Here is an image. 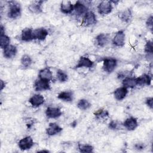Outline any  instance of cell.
<instances>
[{
  "label": "cell",
  "mask_w": 153,
  "mask_h": 153,
  "mask_svg": "<svg viewBox=\"0 0 153 153\" xmlns=\"http://www.w3.org/2000/svg\"><path fill=\"white\" fill-rule=\"evenodd\" d=\"M93 62L88 57H84V56H81L78 60V62L77 65L75 66V68H91L93 65Z\"/></svg>",
  "instance_id": "9c48e42d"
},
{
  "label": "cell",
  "mask_w": 153,
  "mask_h": 153,
  "mask_svg": "<svg viewBox=\"0 0 153 153\" xmlns=\"http://www.w3.org/2000/svg\"><path fill=\"white\" fill-rule=\"evenodd\" d=\"M152 19H153V17H152V16H150L149 17H148V19H147V21H146V25L148 26V27L152 30V25H153V22H152Z\"/></svg>",
  "instance_id": "836d02e7"
},
{
  "label": "cell",
  "mask_w": 153,
  "mask_h": 153,
  "mask_svg": "<svg viewBox=\"0 0 153 153\" xmlns=\"http://www.w3.org/2000/svg\"><path fill=\"white\" fill-rule=\"evenodd\" d=\"M123 126L128 130H134L138 126L137 119L134 117L128 118L124 122Z\"/></svg>",
  "instance_id": "7c38bea8"
},
{
  "label": "cell",
  "mask_w": 153,
  "mask_h": 153,
  "mask_svg": "<svg viewBox=\"0 0 153 153\" xmlns=\"http://www.w3.org/2000/svg\"><path fill=\"white\" fill-rule=\"evenodd\" d=\"M74 9L78 16H82L88 12V8L85 4L82 1H76L74 5Z\"/></svg>",
  "instance_id": "8992f818"
},
{
  "label": "cell",
  "mask_w": 153,
  "mask_h": 153,
  "mask_svg": "<svg viewBox=\"0 0 153 153\" xmlns=\"http://www.w3.org/2000/svg\"><path fill=\"white\" fill-rule=\"evenodd\" d=\"M94 116L96 119L97 120H101L106 118L109 116L108 112L103 109H99L97 111L94 112Z\"/></svg>",
  "instance_id": "4316f807"
},
{
  "label": "cell",
  "mask_w": 153,
  "mask_h": 153,
  "mask_svg": "<svg viewBox=\"0 0 153 153\" xmlns=\"http://www.w3.org/2000/svg\"><path fill=\"white\" fill-rule=\"evenodd\" d=\"M43 1H35L31 3L29 6V10L33 13H39L42 11L41 9V5Z\"/></svg>",
  "instance_id": "603a6c76"
},
{
  "label": "cell",
  "mask_w": 153,
  "mask_h": 153,
  "mask_svg": "<svg viewBox=\"0 0 153 153\" xmlns=\"http://www.w3.org/2000/svg\"><path fill=\"white\" fill-rule=\"evenodd\" d=\"M21 15V8L20 4L16 2H10V8L8 13V16L12 19H16Z\"/></svg>",
  "instance_id": "6da1fadb"
},
{
  "label": "cell",
  "mask_w": 153,
  "mask_h": 153,
  "mask_svg": "<svg viewBox=\"0 0 153 153\" xmlns=\"http://www.w3.org/2000/svg\"><path fill=\"white\" fill-rule=\"evenodd\" d=\"M134 148H135L136 149H137L138 151H140V150H142V149H144L145 145L142 143H137L135 144Z\"/></svg>",
  "instance_id": "d590c367"
},
{
  "label": "cell",
  "mask_w": 153,
  "mask_h": 153,
  "mask_svg": "<svg viewBox=\"0 0 153 153\" xmlns=\"http://www.w3.org/2000/svg\"><path fill=\"white\" fill-rule=\"evenodd\" d=\"M21 39L23 41L28 42L32 39L33 38V30L30 28L24 29L21 34Z\"/></svg>",
  "instance_id": "ffe728a7"
},
{
  "label": "cell",
  "mask_w": 153,
  "mask_h": 153,
  "mask_svg": "<svg viewBox=\"0 0 153 153\" xmlns=\"http://www.w3.org/2000/svg\"><path fill=\"white\" fill-rule=\"evenodd\" d=\"M91 103L86 99H80L78 103L77 106L81 110H87L91 107Z\"/></svg>",
  "instance_id": "484cf974"
},
{
  "label": "cell",
  "mask_w": 153,
  "mask_h": 153,
  "mask_svg": "<svg viewBox=\"0 0 153 153\" xmlns=\"http://www.w3.org/2000/svg\"><path fill=\"white\" fill-rule=\"evenodd\" d=\"M117 60L114 58H105L103 60V65L104 71L108 73H111L115 69L117 66Z\"/></svg>",
  "instance_id": "3957f363"
},
{
  "label": "cell",
  "mask_w": 153,
  "mask_h": 153,
  "mask_svg": "<svg viewBox=\"0 0 153 153\" xmlns=\"http://www.w3.org/2000/svg\"><path fill=\"white\" fill-rule=\"evenodd\" d=\"M145 51L151 57L152 56V42L151 41H148L146 42L145 46Z\"/></svg>",
  "instance_id": "1f68e13d"
},
{
  "label": "cell",
  "mask_w": 153,
  "mask_h": 153,
  "mask_svg": "<svg viewBox=\"0 0 153 153\" xmlns=\"http://www.w3.org/2000/svg\"><path fill=\"white\" fill-rule=\"evenodd\" d=\"M34 144L33 139L30 136H26L22 139L19 142V146L22 151H25L30 149Z\"/></svg>",
  "instance_id": "277c9868"
},
{
  "label": "cell",
  "mask_w": 153,
  "mask_h": 153,
  "mask_svg": "<svg viewBox=\"0 0 153 153\" xmlns=\"http://www.w3.org/2000/svg\"><path fill=\"white\" fill-rule=\"evenodd\" d=\"M56 75H57V79L60 82H65L68 80V75L62 70H60V69L57 70Z\"/></svg>",
  "instance_id": "4dcf8cb0"
},
{
  "label": "cell",
  "mask_w": 153,
  "mask_h": 153,
  "mask_svg": "<svg viewBox=\"0 0 153 153\" xmlns=\"http://www.w3.org/2000/svg\"><path fill=\"white\" fill-rule=\"evenodd\" d=\"M78 149L81 152H92L93 151V147L90 145L78 144Z\"/></svg>",
  "instance_id": "f546056e"
},
{
  "label": "cell",
  "mask_w": 153,
  "mask_h": 153,
  "mask_svg": "<svg viewBox=\"0 0 153 153\" xmlns=\"http://www.w3.org/2000/svg\"><path fill=\"white\" fill-rule=\"evenodd\" d=\"M45 114L48 118H56L62 115V111L58 108L48 107L45 111Z\"/></svg>",
  "instance_id": "5bb4252c"
},
{
  "label": "cell",
  "mask_w": 153,
  "mask_h": 153,
  "mask_svg": "<svg viewBox=\"0 0 153 153\" xmlns=\"http://www.w3.org/2000/svg\"><path fill=\"white\" fill-rule=\"evenodd\" d=\"M39 152H48V151H46V150H42V151H40Z\"/></svg>",
  "instance_id": "74e56055"
},
{
  "label": "cell",
  "mask_w": 153,
  "mask_h": 153,
  "mask_svg": "<svg viewBox=\"0 0 153 153\" xmlns=\"http://www.w3.org/2000/svg\"><path fill=\"white\" fill-rule=\"evenodd\" d=\"M48 31L44 28H38L33 30V39L44 40L48 35Z\"/></svg>",
  "instance_id": "ba28073f"
},
{
  "label": "cell",
  "mask_w": 153,
  "mask_h": 153,
  "mask_svg": "<svg viewBox=\"0 0 153 153\" xmlns=\"http://www.w3.org/2000/svg\"><path fill=\"white\" fill-rule=\"evenodd\" d=\"M118 126H119L118 123L115 121H112L109 124V128L112 130H116L118 128Z\"/></svg>",
  "instance_id": "d6a6232c"
},
{
  "label": "cell",
  "mask_w": 153,
  "mask_h": 153,
  "mask_svg": "<svg viewBox=\"0 0 153 153\" xmlns=\"http://www.w3.org/2000/svg\"><path fill=\"white\" fill-rule=\"evenodd\" d=\"M10 39L8 36L5 35L4 33L1 34L0 44H1V48L4 49L5 48H6L7 46L10 45Z\"/></svg>",
  "instance_id": "83f0119b"
},
{
  "label": "cell",
  "mask_w": 153,
  "mask_h": 153,
  "mask_svg": "<svg viewBox=\"0 0 153 153\" xmlns=\"http://www.w3.org/2000/svg\"><path fill=\"white\" fill-rule=\"evenodd\" d=\"M32 59L28 55H23L21 58V63L25 68L29 67L32 64Z\"/></svg>",
  "instance_id": "f1b7e54d"
},
{
  "label": "cell",
  "mask_w": 153,
  "mask_h": 153,
  "mask_svg": "<svg viewBox=\"0 0 153 153\" xmlns=\"http://www.w3.org/2000/svg\"><path fill=\"white\" fill-rule=\"evenodd\" d=\"M125 33L123 30L117 32L112 39V43L117 47H122L125 44Z\"/></svg>",
  "instance_id": "5b68a950"
},
{
  "label": "cell",
  "mask_w": 153,
  "mask_h": 153,
  "mask_svg": "<svg viewBox=\"0 0 153 153\" xmlns=\"http://www.w3.org/2000/svg\"><path fill=\"white\" fill-rule=\"evenodd\" d=\"M74 9V6L71 1H63L60 5V10L63 13L69 14L71 13Z\"/></svg>",
  "instance_id": "44dd1931"
},
{
  "label": "cell",
  "mask_w": 153,
  "mask_h": 153,
  "mask_svg": "<svg viewBox=\"0 0 153 153\" xmlns=\"http://www.w3.org/2000/svg\"><path fill=\"white\" fill-rule=\"evenodd\" d=\"M63 128L60 127L58 124L54 123H51L49 124L48 127L46 129L47 134L49 136H54L59 133L62 131Z\"/></svg>",
  "instance_id": "4fadbf2b"
},
{
  "label": "cell",
  "mask_w": 153,
  "mask_h": 153,
  "mask_svg": "<svg viewBox=\"0 0 153 153\" xmlns=\"http://www.w3.org/2000/svg\"><path fill=\"white\" fill-rule=\"evenodd\" d=\"M96 23V17L92 11H88L84 17L83 24L85 26L93 25Z\"/></svg>",
  "instance_id": "30bf717a"
},
{
  "label": "cell",
  "mask_w": 153,
  "mask_h": 153,
  "mask_svg": "<svg viewBox=\"0 0 153 153\" xmlns=\"http://www.w3.org/2000/svg\"><path fill=\"white\" fill-rule=\"evenodd\" d=\"M119 18L124 22H128L131 17V11L130 9H126L121 11L118 14Z\"/></svg>",
  "instance_id": "d4e9b609"
},
{
  "label": "cell",
  "mask_w": 153,
  "mask_h": 153,
  "mask_svg": "<svg viewBox=\"0 0 153 153\" xmlns=\"http://www.w3.org/2000/svg\"><path fill=\"white\" fill-rule=\"evenodd\" d=\"M97 10L99 14L102 15H107L109 14L112 10V2L110 1H103L97 6Z\"/></svg>",
  "instance_id": "7a4b0ae2"
},
{
  "label": "cell",
  "mask_w": 153,
  "mask_h": 153,
  "mask_svg": "<svg viewBox=\"0 0 153 153\" xmlns=\"http://www.w3.org/2000/svg\"><path fill=\"white\" fill-rule=\"evenodd\" d=\"M17 54V48L13 45H9L4 49V56L5 58L11 59Z\"/></svg>",
  "instance_id": "9a60e30c"
},
{
  "label": "cell",
  "mask_w": 153,
  "mask_h": 153,
  "mask_svg": "<svg viewBox=\"0 0 153 153\" xmlns=\"http://www.w3.org/2000/svg\"><path fill=\"white\" fill-rule=\"evenodd\" d=\"M137 85H149L151 82V76L147 74H143L138 78H136Z\"/></svg>",
  "instance_id": "ac0fdd59"
},
{
  "label": "cell",
  "mask_w": 153,
  "mask_h": 153,
  "mask_svg": "<svg viewBox=\"0 0 153 153\" xmlns=\"http://www.w3.org/2000/svg\"><path fill=\"white\" fill-rule=\"evenodd\" d=\"M38 76L41 79L50 81L52 79V73L50 69L44 68L39 71Z\"/></svg>",
  "instance_id": "d6986e66"
},
{
  "label": "cell",
  "mask_w": 153,
  "mask_h": 153,
  "mask_svg": "<svg viewBox=\"0 0 153 153\" xmlns=\"http://www.w3.org/2000/svg\"><path fill=\"white\" fill-rule=\"evenodd\" d=\"M123 87H124L127 88H134L137 85L136 78H133V77H130V76L126 77L123 79Z\"/></svg>",
  "instance_id": "7402d4cb"
},
{
  "label": "cell",
  "mask_w": 153,
  "mask_h": 153,
  "mask_svg": "<svg viewBox=\"0 0 153 153\" xmlns=\"http://www.w3.org/2000/svg\"><path fill=\"white\" fill-rule=\"evenodd\" d=\"M5 87V83L4 81L1 80V90H2L3 88Z\"/></svg>",
  "instance_id": "8d00e7d4"
},
{
  "label": "cell",
  "mask_w": 153,
  "mask_h": 153,
  "mask_svg": "<svg viewBox=\"0 0 153 153\" xmlns=\"http://www.w3.org/2000/svg\"><path fill=\"white\" fill-rule=\"evenodd\" d=\"M34 87L36 91H44L48 90L50 89V85L49 81L42 80V79H37L34 83Z\"/></svg>",
  "instance_id": "52a82bcc"
},
{
  "label": "cell",
  "mask_w": 153,
  "mask_h": 153,
  "mask_svg": "<svg viewBox=\"0 0 153 153\" xmlns=\"http://www.w3.org/2000/svg\"><path fill=\"white\" fill-rule=\"evenodd\" d=\"M146 104L150 109H152L153 107V98L152 97L147 98L146 100Z\"/></svg>",
  "instance_id": "e575fe53"
},
{
  "label": "cell",
  "mask_w": 153,
  "mask_h": 153,
  "mask_svg": "<svg viewBox=\"0 0 153 153\" xmlns=\"http://www.w3.org/2000/svg\"><path fill=\"white\" fill-rule=\"evenodd\" d=\"M29 103L33 107H38L44 102V97L41 94H34L29 100Z\"/></svg>",
  "instance_id": "8fae6325"
},
{
  "label": "cell",
  "mask_w": 153,
  "mask_h": 153,
  "mask_svg": "<svg viewBox=\"0 0 153 153\" xmlns=\"http://www.w3.org/2000/svg\"><path fill=\"white\" fill-rule=\"evenodd\" d=\"M109 35L108 34H105V33H100L96 38V40L97 45L102 47H105L108 44L109 42Z\"/></svg>",
  "instance_id": "e0dca14e"
},
{
  "label": "cell",
  "mask_w": 153,
  "mask_h": 153,
  "mask_svg": "<svg viewBox=\"0 0 153 153\" xmlns=\"http://www.w3.org/2000/svg\"><path fill=\"white\" fill-rule=\"evenodd\" d=\"M128 93L127 88L124 87H121L117 88L114 93L115 98L117 100H122L125 98Z\"/></svg>",
  "instance_id": "2e32d148"
},
{
  "label": "cell",
  "mask_w": 153,
  "mask_h": 153,
  "mask_svg": "<svg viewBox=\"0 0 153 153\" xmlns=\"http://www.w3.org/2000/svg\"><path fill=\"white\" fill-rule=\"evenodd\" d=\"M57 98L65 102H71L73 100V93L70 91H62L58 94Z\"/></svg>",
  "instance_id": "cb8c5ba5"
}]
</instances>
